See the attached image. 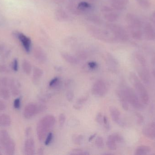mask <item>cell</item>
I'll use <instances>...</instances> for the list:
<instances>
[{"label":"cell","mask_w":155,"mask_h":155,"mask_svg":"<svg viewBox=\"0 0 155 155\" xmlns=\"http://www.w3.org/2000/svg\"><path fill=\"white\" fill-rule=\"evenodd\" d=\"M133 62L138 77L143 83L148 84L151 80L150 71L146 59L139 52H135L133 56Z\"/></svg>","instance_id":"1"},{"label":"cell","mask_w":155,"mask_h":155,"mask_svg":"<svg viewBox=\"0 0 155 155\" xmlns=\"http://www.w3.org/2000/svg\"><path fill=\"white\" fill-rule=\"evenodd\" d=\"M126 20L128 30L132 37L135 40H141L143 38V23L137 16L133 14H127Z\"/></svg>","instance_id":"2"},{"label":"cell","mask_w":155,"mask_h":155,"mask_svg":"<svg viewBox=\"0 0 155 155\" xmlns=\"http://www.w3.org/2000/svg\"><path fill=\"white\" fill-rule=\"evenodd\" d=\"M129 79L141 103L144 106L148 105L150 101L149 94L142 81L134 72L130 74Z\"/></svg>","instance_id":"3"},{"label":"cell","mask_w":155,"mask_h":155,"mask_svg":"<svg viewBox=\"0 0 155 155\" xmlns=\"http://www.w3.org/2000/svg\"><path fill=\"white\" fill-rule=\"evenodd\" d=\"M55 122L54 116L50 115L44 116L39 121L36 128L37 137L39 141L44 140L49 130L54 126Z\"/></svg>","instance_id":"4"},{"label":"cell","mask_w":155,"mask_h":155,"mask_svg":"<svg viewBox=\"0 0 155 155\" xmlns=\"http://www.w3.org/2000/svg\"><path fill=\"white\" fill-rule=\"evenodd\" d=\"M88 31L92 36L98 40L107 42H116L110 31L106 28L103 29L97 26L91 25L88 27Z\"/></svg>","instance_id":"5"},{"label":"cell","mask_w":155,"mask_h":155,"mask_svg":"<svg viewBox=\"0 0 155 155\" xmlns=\"http://www.w3.org/2000/svg\"><path fill=\"white\" fill-rule=\"evenodd\" d=\"M106 28L110 31L116 42H124L128 40L127 32L121 25L114 23L109 22L107 24Z\"/></svg>","instance_id":"6"},{"label":"cell","mask_w":155,"mask_h":155,"mask_svg":"<svg viewBox=\"0 0 155 155\" xmlns=\"http://www.w3.org/2000/svg\"><path fill=\"white\" fill-rule=\"evenodd\" d=\"M0 134L1 143L5 153L8 155L14 154L15 151V142L11 138L9 133L5 130H2Z\"/></svg>","instance_id":"7"},{"label":"cell","mask_w":155,"mask_h":155,"mask_svg":"<svg viewBox=\"0 0 155 155\" xmlns=\"http://www.w3.org/2000/svg\"><path fill=\"white\" fill-rule=\"evenodd\" d=\"M126 97L129 104L137 109H141L144 106L142 104L135 91L130 87H126L123 89Z\"/></svg>","instance_id":"8"},{"label":"cell","mask_w":155,"mask_h":155,"mask_svg":"<svg viewBox=\"0 0 155 155\" xmlns=\"http://www.w3.org/2000/svg\"><path fill=\"white\" fill-rule=\"evenodd\" d=\"M102 12L104 18L108 22H114L119 18V12L112 7L104 6L102 8Z\"/></svg>","instance_id":"9"},{"label":"cell","mask_w":155,"mask_h":155,"mask_svg":"<svg viewBox=\"0 0 155 155\" xmlns=\"http://www.w3.org/2000/svg\"><path fill=\"white\" fill-rule=\"evenodd\" d=\"M107 87L106 83L103 80L96 81L93 85L92 92L96 96H104L107 93Z\"/></svg>","instance_id":"10"},{"label":"cell","mask_w":155,"mask_h":155,"mask_svg":"<svg viewBox=\"0 0 155 155\" xmlns=\"http://www.w3.org/2000/svg\"><path fill=\"white\" fill-rule=\"evenodd\" d=\"M41 106L33 103L28 104L24 110V116L26 119H31L41 111Z\"/></svg>","instance_id":"11"},{"label":"cell","mask_w":155,"mask_h":155,"mask_svg":"<svg viewBox=\"0 0 155 155\" xmlns=\"http://www.w3.org/2000/svg\"><path fill=\"white\" fill-rule=\"evenodd\" d=\"M124 139L120 135L117 133H114L108 136L107 141V146L109 150L114 151L116 150L117 147V143L123 142Z\"/></svg>","instance_id":"12"},{"label":"cell","mask_w":155,"mask_h":155,"mask_svg":"<svg viewBox=\"0 0 155 155\" xmlns=\"http://www.w3.org/2000/svg\"><path fill=\"white\" fill-rule=\"evenodd\" d=\"M143 37L148 41L155 40V30L153 26L148 22L143 23Z\"/></svg>","instance_id":"13"},{"label":"cell","mask_w":155,"mask_h":155,"mask_svg":"<svg viewBox=\"0 0 155 155\" xmlns=\"http://www.w3.org/2000/svg\"><path fill=\"white\" fill-rule=\"evenodd\" d=\"M14 34L16 37L20 40L26 52H30L31 47V39L22 33L19 32H15Z\"/></svg>","instance_id":"14"},{"label":"cell","mask_w":155,"mask_h":155,"mask_svg":"<svg viewBox=\"0 0 155 155\" xmlns=\"http://www.w3.org/2000/svg\"><path fill=\"white\" fill-rule=\"evenodd\" d=\"M109 111L113 121L120 126H124V122L122 120L120 111L116 107L111 106L109 107Z\"/></svg>","instance_id":"15"},{"label":"cell","mask_w":155,"mask_h":155,"mask_svg":"<svg viewBox=\"0 0 155 155\" xmlns=\"http://www.w3.org/2000/svg\"><path fill=\"white\" fill-rule=\"evenodd\" d=\"M143 134L150 139L155 138V121L149 123L143 128Z\"/></svg>","instance_id":"16"},{"label":"cell","mask_w":155,"mask_h":155,"mask_svg":"<svg viewBox=\"0 0 155 155\" xmlns=\"http://www.w3.org/2000/svg\"><path fill=\"white\" fill-rule=\"evenodd\" d=\"M34 56L37 61L41 63L45 62L47 60L46 54L42 48L40 46L35 47L33 51Z\"/></svg>","instance_id":"17"},{"label":"cell","mask_w":155,"mask_h":155,"mask_svg":"<svg viewBox=\"0 0 155 155\" xmlns=\"http://www.w3.org/2000/svg\"><path fill=\"white\" fill-rule=\"evenodd\" d=\"M129 0H109L111 7L118 12L123 11L127 7Z\"/></svg>","instance_id":"18"},{"label":"cell","mask_w":155,"mask_h":155,"mask_svg":"<svg viewBox=\"0 0 155 155\" xmlns=\"http://www.w3.org/2000/svg\"><path fill=\"white\" fill-rule=\"evenodd\" d=\"M35 152V141L32 138L26 139L24 144V153L26 155H33Z\"/></svg>","instance_id":"19"},{"label":"cell","mask_w":155,"mask_h":155,"mask_svg":"<svg viewBox=\"0 0 155 155\" xmlns=\"http://www.w3.org/2000/svg\"><path fill=\"white\" fill-rule=\"evenodd\" d=\"M56 19L60 22H68L71 19L69 14L64 9L58 8L55 12Z\"/></svg>","instance_id":"20"},{"label":"cell","mask_w":155,"mask_h":155,"mask_svg":"<svg viewBox=\"0 0 155 155\" xmlns=\"http://www.w3.org/2000/svg\"><path fill=\"white\" fill-rule=\"evenodd\" d=\"M117 94L122 107L125 110L127 111L129 109V104L123 89L118 90Z\"/></svg>","instance_id":"21"},{"label":"cell","mask_w":155,"mask_h":155,"mask_svg":"<svg viewBox=\"0 0 155 155\" xmlns=\"http://www.w3.org/2000/svg\"><path fill=\"white\" fill-rule=\"evenodd\" d=\"M9 87H10L11 93L13 96H17L20 94V85H19V83L16 80L10 79Z\"/></svg>","instance_id":"22"},{"label":"cell","mask_w":155,"mask_h":155,"mask_svg":"<svg viewBox=\"0 0 155 155\" xmlns=\"http://www.w3.org/2000/svg\"><path fill=\"white\" fill-rule=\"evenodd\" d=\"M66 7L68 11L73 14L75 15L82 14L78 7V4H76L73 1H70L69 2H68Z\"/></svg>","instance_id":"23"},{"label":"cell","mask_w":155,"mask_h":155,"mask_svg":"<svg viewBox=\"0 0 155 155\" xmlns=\"http://www.w3.org/2000/svg\"><path fill=\"white\" fill-rule=\"evenodd\" d=\"M12 123V119L8 115L2 114L0 115V126L4 127H8Z\"/></svg>","instance_id":"24"},{"label":"cell","mask_w":155,"mask_h":155,"mask_svg":"<svg viewBox=\"0 0 155 155\" xmlns=\"http://www.w3.org/2000/svg\"><path fill=\"white\" fill-rule=\"evenodd\" d=\"M78 7L82 14L87 12L92 9V5L84 1L78 3Z\"/></svg>","instance_id":"25"},{"label":"cell","mask_w":155,"mask_h":155,"mask_svg":"<svg viewBox=\"0 0 155 155\" xmlns=\"http://www.w3.org/2000/svg\"><path fill=\"white\" fill-rule=\"evenodd\" d=\"M61 56L66 62L71 64L76 65L78 63V60L77 57H74L71 55L67 53H62Z\"/></svg>","instance_id":"26"},{"label":"cell","mask_w":155,"mask_h":155,"mask_svg":"<svg viewBox=\"0 0 155 155\" xmlns=\"http://www.w3.org/2000/svg\"><path fill=\"white\" fill-rule=\"evenodd\" d=\"M151 152V148L147 146H140L137 147L135 151V155H146Z\"/></svg>","instance_id":"27"},{"label":"cell","mask_w":155,"mask_h":155,"mask_svg":"<svg viewBox=\"0 0 155 155\" xmlns=\"http://www.w3.org/2000/svg\"><path fill=\"white\" fill-rule=\"evenodd\" d=\"M43 74L42 70L39 67H35L33 71V80L34 83H37Z\"/></svg>","instance_id":"28"},{"label":"cell","mask_w":155,"mask_h":155,"mask_svg":"<svg viewBox=\"0 0 155 155\" xmlns=\"http://www.w3.org/2000/svg\"><path fill=\"white\" fill-rule=\"evenodd\" d=\"M11 96V93L7 87L0 88V97L3 100H8Z\"/></svg>","instance_id":"29"},{"label":"cell","mask_w":155,"mask_h":155,"mask_svg":"<svg viewBox=\"0 0 155 155\" xmlns=\"http://www.w3.org/2000/svg\"><path fill=\"white\" fill-rule=\"evenodd\" d=\"M22 69L24 72L26 74V75H30L31 74L32 71V66L31 63L27 61V60H24L22 63Z\"/></svg>","instance_id":"30"},{"label":"cell","mask_w":155,"mask_h":155,"mask_svg":"<svg viewBox=\"0 0 155 155\" xmlns=\"http://www.w3.org/2000/svg\"><path fill=\"white\" fill-rule=\"evenodd\" d=\"M87 19L95 24L99 25L102 22L100 17L95 15H87Z\"/></svg>","instance_id":"31"},{"label":"cell","mask_w":155,"mask_h":155,"mask_svg":"<svg viewBox=\"0 0 155 155\" xmlns=\"http://www.w3.org/2000/svg\"><path fill=\"white\" fill-rule=\"evenodd\" d=\"M136 1L143 8L147 9L151 6V4L150 0H136Z\"/></svg>","instance_id":"32"},{"label":"cell","mask_w":155,"mask_h":155,"mask_svg":"<svg viewBox=\"0 0 155 155\" xmlns=\"http://www.w3.org/2000/svg\"><path fill=\"white\" fill-rule=\"evenodd\" d=\"M83 136L81 135H74L72 136V141L76 145H80L82 143Z\"/></svg>","instance_id":"33"},{"label":"cell","mask_w":155,"mask_h":155,"mask_svg":"<svg viewBox=\"0 0 155 155\" xmlns=\"http://www.w3.org/2000/svg\"><path fill=\"white\" fill-rule=\"evenodd\" d=\"M10 80L7 77H0V88L9 86Z\"/></svg>","instance_id":"34"},{"label":"cell","mask_w":155,"mask_h":155,"mask_svg":"<svg viewBox=\"0 0 155 155\" xmlns=\"http://www.w3.org/2000/svg\"><path fill=\"white\" fill-rule=\"evenodd\" d=\"M70 155H89V153H87L86 151H84V150H81L79 149H74L72 150L70 152Z\"/></svg>","instance_id":"35"},{"label":"cell","mask_w":155,"mask_h":155,"mask_svg":"<svg viewBox=\"0 0 155 155\" xmlns=\"http://www.w3.org/2000/svg\"><path fill=\"white\" fill-rule=\"evenodd\" d=\"M77 58L80 60H84L87 58V54L85 51L84 50H81V51L78 52L77 53Z\"/></svg>","instance_id":"36"},{"label":"cell","mask_w":155,"mask_h":155,"mask_svg":"<svg viewBox=\"0 0 155 155\" xmlns=\"http://www.w3.org/2000/svg\"><path fill=\"white\" fill-rule=\"evenodd\" d=\"M95 145L97 147H98V148H103L104 146V139H103V137H101V136L97 137V138L96 139L95 142Z\"/></svg>","instance_id":"37"},{"label":"cell","mask_w":155,"mask_h":155,"mask_svg":"<svg viewBox=\"0 0 155 155\" xmlns=\"http://www.w3.org/2000/svg\"><path fill=\"white\" fill-rule=\"evenodd\" d=\"M65 119H66V116L64 114L61 113L59 115V122L60 126L61 127L63 126L65 123Z\"/></svg>","instance_id":"38"},{"label":"cell","mask_w":155,"mask_h":155,"mask_svg":"<svg viewBox=\"0 0 155 155\" xmlns=\"http://www.w3.org/2000/svg\"><path fill=\"white\" fill-rule=\"evenodd\" d=\"M96 120L99 124L102 125H104V116L101 113H99L97 115L96 117Z\"/></svg>","instance_id":"39"},{"label":"cell","mask_w":155,"mask_h":155,"mask_svg":"<svg viewBox=\"0 0 155 155\" xmlns=\"http://www.w3.org/2000/svg\"><path fill=\"white\" fill-rule=\"evenodd\" d=\"M19 67V63H18V60L16 58L14 59L13 61L12 64V68L15 72H17Z\"/></svg>","instance_id":"40"},{"label":"cell","mask_w":155,"mask_h":155,"mask_svg":"<svg viewBox=\"0 0 155 155\" xmlns=\"http://www.w3.org/2000/svg\"><path fill=\"white\" fill-rule=\"evenodd\" d=\"M21 98H17L14 101V107L15 109H18L21 107Z\"/></svg>","instance_id":"41"},{"label":"cell","mask_w":155,"mask_h":155,"mask_svg":"<svg viewBox=\"0 0 155 155\" xmlns=\"http://www.w3.org/2000/svg\"><path fill=\"white\" fill-rule=\"evenodd\" d=\"M52 139L53 134L51 133H48L47 137H46V140H45V145H49L51 143V142Z\"/></svg>","instance_id":"42"},{"label":"cell","mask_w":155,"mask_h":155,"mask_svg":"<svg viewBox=\"0 0 155 155\" xmlns=\"http://www.w3.org/2000/svg\"><path fill=\"white\" fill-rule=\"evenodd\" d=\"M66 98L69 102H71L73 99L74 97V94L73 92H72V91H68L66 93Z\"/></svg>","instance_id":"43"},{"label":"cell","mask_w":155,"mask_h":155,"mask_svg":"<svg viewBox=\"0 0 155 155\" xmlns=\"http://www.w3.org/2000/svg\"><path fill=\"white\" fill-rule=\"evenodd\" d=\"M9 72V69L6 66L0 65V73L8 72Z\"/></svg>","instance_id":"44"},{"label":"cell","mask_w":155,"mask_h":155,"mask_svg":"<svg viewBox=\"0 0 155 155\" xmlns=\"http://www.w3.org/2000/svg\"><path fill=\"white\" fill-rule=\"evenodd\" d=\"M104 125L105 127L107 129H109L110 125H109V123H108V119L106 116H104Z\"/></svg>","instance_id":"45"},{"label":"cell","mask_w":155,"mask_h":155,"mask_svg":"<svg viewBox=\"0 0 155 155\" xmlns=\"http://www.w3.org/2000/svg\"><path fill=\"white\" fill-rule=\"evenodd\" d=\"M6 108V104L4 101L0 100V111H3Z\"/></svg>","instance_id":"46"},{"label":"cell","mask_w":155,"mask_h":155,"mask_svg":"<svg viewBox=\"0 0 155 155\" xmlns=\"http://www.w3.org/2000/svg\"><path fill=\"white\" fill-rule=\"evenodd\" d=\"M58 81H59V78L58 77H55V78H53L51 81L50 82V83H49V86H55L57 83Z\"/></svg>","instance_id":"47"},{"label":"cell","mask_w":155,"mask_h":155,"mask_svg":"<svg viewBox=\"0 0 155 155\" xmlns=\"http://www.w3.org/2000/svg\"><path fill=\"white\" fill-rule=\"evenodd\" d=\"M88 66L89 68L91 69H95L97 66V64L95 62H91L88 63Z\"/></svg>","instance_id":"48"},{"label":"cell","mask_w":155,"mask_h":155,"mask_svg":"<svg viewBox=\"0 0 155 155\" xmlns=\"http://www.w3.org/2000/svg\"><path fill=\"white\" fill-rule=\"evenodd\" d=\"M44 149L43 147H41L38 149V155H42L44 154Z\"/></svg>","instance_id":"49"},{"label":"cell","mask_w":155,"mask_h":155,"mask_svg":"<svg viewBox=\"0 0 155 155\" xmlns=\"http://www.w3.org/2000/svg\"><path fill=\"white\" fill-rule=\"evenodd\" d=\"M151 20H152L154 25L155 26V11L152 14V16H151Z\"/></svg>","instance_id":"50"},{"label":"cell","mask_w":155,"mask_h":155,"mask_svg":"<svg viewBox=\"0 0 155 155\" xmlns=\"http://www.w3.org/2000/svg\"><path fill=\"white\" fill-rule=\"evenodd\" d=\"M31 127H28L26 128V131H25V134L26 136H28L31 133Z\"/></svg>","instance_id":"51"},{"label":"cell","mask_w":155,"mask_h":155,"mask_svg":"<svg viewBox=\"0 0 155 155\" xmlns=\"http://www.w3.org/2000/svg\"><path fill=\"white\" fill-rule=\"evenodd\" d=\"M64 0H54V2L58 4H61L64 3Z\"/></svg>","instance_id":"52"},{"label":"cell","mask_w":155,"mask_h":155,"mask_svg":"<svg viewBox=\"0 0 155 155\" xmlns=\"http://www.w3.org/2000/svg\"><path fill=\"white\" fill-rule=\"evenodd\" d=\"M96 136V134H94L93 135L90 136V137H89V140H89V142L92 141V140H93L95 137Z\"/></svg>","instance_id":"53"},{"label":"cell","mask_w":155,"mask_h":155,"mask_svg":"<svg viewBox=\"0 0 155 155\" xmlns=\"http://www.w3.org/2000/svg\"><path fill=\"white\" fill-rule=\"evenodd\" d=\"M88 1H92V2H94V1H97V0H88Z\"/></svg>","instance_id":"54"},{"label":"cell","mask_w":155,"mask_h":155,"mask_svg":"<svg viewBox=\"0 0 155 155\" xmlns=\"http://www.w3.org/2000/svg\"><path fill=\"white\" fill-rule=\"evenodd\" d=\"M70 1H75V0H70Z\"/></svg>","instance_id":"55"},{"label":"cell","mask_w":155,"mask_h":155,"mask_svg":"<svg viewBox=\"0 0 155 155\" xmlns=\"http://www.w3.org/2000/svg\"><path fill=\"white\" fill-rule=\"evenodd\" d=\"M0 155H2V153H0Z\"/></svg>","instance_id":"56"}]
</instances>
